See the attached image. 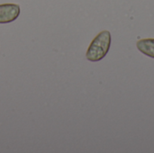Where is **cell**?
Listing matches in <instances>:
<instances>
[{"mask_svg": "<svg viewBox=\"0 0 154 153\" xmlns=\"http://www.w3.org/2000/svg\"><path fill=\"white\" fill-rule=\"evenodd\" d=\"M137 48L144 55L154 59V39H143L138 41Z\"/></svg>", "mask_w": 154, "mask_h": 153, "instance_id": "cell-3", "label": "cell"}, {"mask_svg": "<svg viewBox=\"0 0 154 153\" xmlns=\"http://www.w3.org/2000/svg\"><path fill=\"white\" fill-rule=\"evenodd\" d=\"M111 45V34L108 31H103L98 33L91 41L86 57L89 61L97 62L101 60L107 54Z\"/></svg>", "mask_w": 154, "mask_h": 153, "instance_id": "cell-1", "label": "cell"}, {"mask_svg": "<svg viewBox=\"0 0 154 153\" xmlns=\"http://www.w3.org/2000/svg\"><path fill=\"white\" fill-rule=\"evenodd\" d=\"M20 6L17 4L0 5V23H9L15 21L20 15Z\"/></svg>", "mask_w": 154, "mask_h": 153, "instance_id": "cell-2", "label": "cell"}]
</instances>
